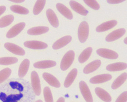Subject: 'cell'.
I'll return each mask as SVG.
<instances>
[{
    "instance_id": "cell-24",
    "label": "cell",
    "mask_w": 127,
    "mask_h": 102,
    "mask_svg": "<svg viewBox=\"0 0 127 102\" xmlns=\"http://www.w3.org/2000/svg\"><path fill=\"white\" fill-rule=\"evenodd\" d=\"M77 75V69L74 68L72 70L67 76L64 83V86L65 88H69L71 85Z\"/></svg>"
},
{
    "instance_id": "cell-23",
    "label": "cell",
    "mask_w": 127,
    "mask_h": 102,
    "mask_svg": "<svg viewBox=\"0 0 127 102\" xmlns=\"http://www.w3.org/2000/svg\"><path fill=\"white\" fill-rule=\"evenodd\" d=\"M49 30L46 27H32L28 30L27 33L31 35H39L45 33Z\"/></svg>"
},
{
    "instance_id": "cell-28",
    "label": "cell",
    "mask_w": 127,
    "mask_h": 102,
    "mask_svg": "<svg viewBox=\"0 0 127 102\" xmlns=\"http://www.w3.org/2000/svg\"><path fill=\"white\" fill-rule=\"evenodd\" d=\"M46 0H37L35 3L33 9V13L37 15L42 11L45 6Z\"/></svg>"
},
{
    "instance_id": "cell-34",
    "label": "cell",
    "mask_w": 127,
    "mask_h": 102,
    "mask_svg": "<svg viewBox=\"0 0 127 102\" xmlns=\"http://www.w3.org/2000/svg\"><path fill=\"white\" fill-rule=\"evenodd\" d=\"M127 92H125L120 95L115 102H127Z\"/></svg>"
},
{
    "instance_id": "cell-31",
    "label": "cell",
    "mask_w": 127,
    "mask_h": 102,
    "mask_svg": "<svg viewBox=\"0 0 127 102\" xmlns=\"http://www.w3.org/2000/svg\"><path fill=\"white\" fill-rule=\"evenodd\" d=\"M11 70L9 68H5L0 71V84L7 79L11 75Z\"/></svg>"
},
{
    "instance_id": "cell-26",
    "label": "cell",
    "mask_w": 127,
    "mask_h": 102,
    "mask_svg": "<svg viewBox=\"0 0 127 102\" xmlns=\"http://www.w3.org/2000/svg\"><path fill=\"white\" fill-rule=\"evenodd\" d=\"M92 52V48L91 47H89L85 49L84 51H83L79 57V62L82 63L86 62L90 57Z\"/></svg>"
},
{
    "instance_id": "cell-14",
    "label": "cell",
    "mask_w": 127,
    "mask_h": 102,
    "mask_svg": "<svg viewBox=\"0 0 127 102\" xmlns=\"http://www.w3.org/2000/svg\"><path fill=\"white\" fill-rule=\"evenodd\" d=\"M112 76L109 74H103L96 76L90 79V83L93 84L103 83L111 80Z\"/></svg>"
},
{
    "instance_id": "cell-35",
    "label": "cell",
    "mask_w": 127,
    "mask_h": 102,
    "mask_svg": "<svg viewBox=\"0 0 127 102\" xmlns=\"http://www.w3.org/2000/svg\"><path fill=\"white\" fill-rule=\"evenodd\" d=\"M125 0H108L107 2L110 4H119V3L122 2Z\"/></svg>"
},
{
    "instance_id": "cell-33",
    "label": "cell",
    "mask_w": 127,
    "mask_h": 102,
    "mask_svg": "<svg viewBox=\"0 0 127 102\" xmlns=\"http://www.w3.org/2000/svg\"><path fill=\"white\" fill-rule=\"evenodd\" d=\"M84 2L91 8H93V9L97 10L100 8L99 5L96 0H85Z\"/></svg>"
},
{
    "instance_id": "cell-8",
    "label": "cell",
    "mask_w": 127,
    "mask_h": 102,
    "mask_svg": "<svg viewBox=\"0 0 127 102\" xmlns=\"http://www.w3.org/2000/svg\"><path fill=\"white\" fill-rule=\"evenodd\" d=\"M25 26L26 24L24 22H21L16 25L8 31L6 35V37L9 38H11L16 37V36L18 35V34L21 32L22 30L24 29Z\"/></svg>"
},
{
    "instance_id": "cell-18",
    "label": "cell",
    "mask_w": 127,
    "mask_h": 102,
    "mask_svg": "<svg viewBox=\"0 0 127 102\" xmlns=\"http://www.w3.org/2000/svg\"><path fill=\"white\" fill-rule=\"evenodd\" d=\"M46 16L50 24L54 27H58V19L52 10L50 9H48L46 11Z\"/></svg>"
},
{
    "instance_id": "cell-19",
    "label": "cell",
    "mask_w": 127,
    "mask_h": 102,
    "mask_svg": "<svg viewBox=\"0 0 127 102\" xmlns=\"http://www.w3.org/2000/svg\"><path fill=\"white\" fill-rule=\"evenodd\" d=\"M56 65V62L51 60H45L34 63V67L37 68L44 69L55 67Z\"/></svg>"
},
{
    "instance_id": "cell-5",
    "label": "cell",
    "mask_w": 127,
    "mask_h": 102,
    "mask_svg": "<svg viewBox=\"0 0 127 102\" xmlns=\"http://www.w3.org/2000/svg\"><path fill=\"white\" fill-rule=\"evenodd\" d=\"M79 88L83 96L87 102H93V98L87 84L84 81L79 83Z\"/></svg>"
},
{
    "instance_id": "cell-20",
    "label": "cell",
    "mask_w": 127,
    "mask_h": 102,
    "mask_svg": "<svg viewBox=\"0 0 127 102\" xmlns=\"http://www.w3.org/2000/svg\"><path fill=\"white\" fill-rule=\"evenodd\" d=\"M56 8L59 12L67 19L71 20L73 18L71 11L66 6L61 3H58L56 5Z\"/></svg>"
},
{
    "instance_id": "cell-39",
    "label": "cell",
    "mask_w": 127,
    "mask_h": 102,
    "mask_svg": "<svg viewBox=\"0 0 127 102\" xmlns=\"http://www.w3.org/2000/svg\"><path fill=\"white\" fill-rule=\"evenodd\" d=\"M35 102H43V101L42 100H37Z\"/></svg>"
},
{
    "instance_id": "cell-29",
    "label": "cell",
    "mask_w": 127,
    "mask_h": 102,
    "mask_svg": "<svg viewBox=\"0 0 127 102\" xmlns=\"http://www.w3.org/2000/svg\"><path fill=\"white\" fill-rule=\"evenodd\" d=\"M18 59L14 57H4L0 58V65H8L16 63Z\"/></svg>"
},
{
    "instance_id": "cell-11",
    "label": "cell",
    "mask_w": 127,
    "mask_h": 102,
    "mask_svg": "<svg viewBox=\"0 0 127 102\" xmlns=\"http://www.w3.org/2000/svg\"><path fill=\"white\" fill-rule=\"evenodd\" d=\"M72 40V37L70 36H66L60 38L58 40L56 41L52 46V48L55 50H57L61 49L64 47L69 44Z\"/></svg>"
},
{
    "instance_id": "cell-1",
    "label": "cell",
    "mask_w": 127,
    "mask_h": 102,
    "mask_svg": "<svg viewBox=\"0 0 127 102\" xmlns=\"http://www.w3.org/2000/svg\"><path fill=\"white\" fill-rule=\"evenodd\" d=\"M33 92L28 81L12 78L0 84V102H33Z\"/></svg>"
},
{
    "instance_id": "cell-3",
    "label": "cell",
    "mask_w": 127,
    "mask_h": 102,
    "mask_svg": "<svg viewBox=\"0 0 127 102\" xmlns=\"http://www.w3.org/2000/svg\"><path fill=\"white\" fill-rule=\"evenodd\" d=\"M89 34V26L86 22H83L79 25L78 28V38L79 41L84 43L87 40Z\"/></svg>"
},
{
    "instance_id": "cell-25",
    "label": "cell",
    "mask_w": 127,
    "mask_h": 102,
    "mask_svg": "<svg viewBox=\"0 0 127 102\" xmlns=\"http://www.w3.org/2000/svg\"><path fill=\"white\" fill-rule=\"evenodd\" d=\"M127 73H125L119 76V77L114 81L112 85V89H113L119 88L122 85L127 79Z\"/></svg>"
},
{
    "instance_id": "cell-27",
    "label": "cell",
    "mask_w": 127,
    "mask_h": 102,
    "mask_svg": "<svg viewBox=\"0 0 127 102\" xmlns=\"http://www.w3.org/2000/svg\"><path fill=\"white\" fill-rule=\"evenodd\" d=\"M14 17L12 15H7L0 19V27L3 28L7 27L13 22Z\"/></svg>"
},
{
    "instance_id": "cell-32",
    "label": "cell",
    "mask_w": 127,
    "mask_h": 102,
    "mask_svg": "<svg viewBox=\"0 0 127 102\" xmlns=\"http://www.w3.org/2000/svg\"><path fill=\"white\" fill-rule=\"evenodd\" d=\"M44 96L45 102H53V96L50 89L46 87L44 89Z\"/></svg>"
},
{
    "instance_id": "cell-4",
    "label": "cell",
    "mask_w": 127,
    "mask_h": 102,
    "mask_svg": "<svg viewBox=\"0 0 127 102\" xmlns=\"http://www.w3.org/2000/svg\"><path fill=\"white\" fill-rule=\"evenodd\" d=\"M32 88L34 94L39 96L41 94V89L40 86V78L37 73L35 71H33L31 74Z\"/></svg>"
},
{
    "instance_id": "cell-13",
    "label": "cell",
    "mask_w": 127,
    "mask_h": 102,
    "mask_svg": "<svg viewBox=\"0 0 127 102\" xmlns=\"http://www.w3.org/2000/svg\"><path fill=\"white\" fill-rule=\"evenodd\" d=\"M43 77L46 82H47L50 86L55 88H60L61 87V83L58 79L54 76L48 73H44L43 74Z\"/></svg>"
},
{
    "instance_id": "cell-38",
    "label": "cell",
    "mask_w": 127,
    "mask_h": 102,
    "mask_svg": "<svg viewBox=\"0 0 127 102\" xmlns=\"http://www.w3.org/2000/svg\"><path fill=\"white\" fill-rule=\"evenodd\" d=\"M64 101H65L63 97H61L60 99H59L56 102H64Z\"/></svg>"
},
{
    "instance_id": "cell-12",
    "label": "cell",
    "mask_w": 127,
    "mask_h": 102,
    "mask_svg": "<svg viewBox=\"0 0 127 102\" xmlns=\"http://www.w3.org/2000/svg\"><path fill=\"white\" fill-rule=\"evenodd\" d=\"M69 4L73 10L81 15L86 16L88 13V11L83 5L75 1H70Z\"/></svg>"
},
{
    "instance_id": "cell-15",
    "label": "cell",
    "mask_w": 127,
    "mask_h": 102,
    "mask_svg": "<svg viewBox=\"0 0 127 102\" xmlns=\"http://www.w3.org/2000/svg\"><path fill=\"white\" fill-rule=\"evenodd\" d=\"M117 24V22L116 20H111L104 22L97 27L96 31L98 32H105L113 28Z\"/></svg>"
},
{
    "instance_id": "cell-21",
    "label": "cell",
    "mask_w": 127,
    "mask_h": 102,
    "mask_svg": "<svg viewBox=\"0 0 127 102\" xmlns=\"http://www.w3.org/2000/svg\"><path fill=\"white\" fill-rule=\"evenodd\" d=\"M30 61L28 59H25L21 62L18 71L19 77L20 78L24 77L27 74L30 66Z\"/></svg>"
},
{
    "instance_id": "cell-17",
    "label": "cell",
    "mask_w": 127,
    "mask_h": 102,
    "mask_svg": "<svg viewBox=\"0 0 127 102\" xmlns=\"http://www.w3.org/2000/svg\"><path fill=\"white\" fill-rule=\"evenodd\" d=\"M96 94L97 95L101 100L105 102H110L111 101V96L108 92L100 88H96L95 89Z\"/></svg>"
},
{
    "instance_id": "cell-2",
    "label": "cell",
    "mask_w": 127,
    "mask_h": 102,
    "mask_svg": "<svg viewBox=\"0 0 127 102\" xmlns=\"http://www.w3.org/2000/svg\"><path fill=\"white\" fill-rule=\"evenodd\" d=\"M74 52L72 50L68 51L64 55L61 63V70L65 71L69 68L74 60Z\"/></svg>"
},
{
    "instance_id": "cell-37",
    "label": "cell",
    "mask_w": 127,
    "mask_h": 102,
    "mask_svg": "<svg viewBox=\"0 0 127 102\" xmlns=\"http://www.w3.org/2000/svg\"><path fill=\"white\" fill-rule=\"evenodd\" d=\"M10 1L11 2H13L15 3H21L24 2V0H10Z\"/></svg>"
},
{
    "instance_id": "cell-9",
    "label": "cell",
    "mask_w": 127,
    "mask_h": 102,
    "mask_svg": "<svg viewBox=\"0 0 127 102\" xmlns=\"http://www.w3.org/2000/svg\"><path fill=\"white\" fill-rule=\"evenodd\" d=\"M126 30L124 28H120L111 32L106 38V41L108 42L116 40L125 35Z\"/></svg>"
},
{
    "instance_id": "cell-10",
    "label": "cell",
    "mask_w": 127,
    "mask_h": 102,
    "mask_svg": "<svg viewBox=\"0 0 127 102\" xmlns=\"http://www.w3.org/2000/svg\"><path fill=\"white\" fill-rule=\"evenodd\" d=\"M4 46L7 50L14 54L20 56H23L25 54V51L23 49L13 43H5Z\"/></svg>"
},
{
    "instance_id": "cell-6",
    "label": "cell",
    "mask_w": 127,
    "mask_h": 102,
    "mask_svg": "<svg viewBox=\"0 0 127 102\" xmlns=\"http://www.w3.org/2000/svg\"><path fill=\"white\" fill-rule=\"evenodd\" d=\"M96 51L99 56L107 59H117L119 56L116 52L108 49H98Z\"/></svg>"
},
{
    "instance_id": "cell-36",
    "label": "cell",
    "mask_w": 127,
    "mask_h": 102,
    "mask_svg": "<svg viewBox=\"0 0 127 102\" xmlns=\"http://www.w3.org/2000/svg\"><path fill=\"white\" fill-rule=\"evenodd\" d=\"M5 10H6V8L5 6H0V16L2 15L5 11Z\"/></svg>"
},
{
    "instance_id": "cell-7",
    "label": "cell",
    "mask_w": 127,
    "mask_h": 102,
    "mask_svg": "<svg viewBox=\"0 0 127 102\" xmlns=\"http://www.w3.org/2000/svg\"><path fill=\"white\" fill-rule=\"evenodd\" d=\"M24 46L33 49H46L48 45L46 43L37 41H29L25 42Z\"/></svg>"
},
{
    "instance_id": "cell-16",
    "label": "cell",
    "mask_w": 127,
    "mask_h": 102,
    "mask_svg": "<svg viewBox=\"0 0 127 102\" xmlns=\"http://www.w3.org/2000/svg\"><path fill=\"white\" fill-rule=\"evenodd\" d=\"M101 62L99 60H96L91 62L89 64L86 66L84 68L83 72L85 74H89L92 73L97 70L100 66Z\"/></svg>"
},
{
    "instance_id": "cell-30",
    "label": "cell",
    "mask_w": 127,
    "mask_h": 102,
    "mask_svg": "<svg viewBox=\"0 0 127 102\" xmlns=\"http://www.w3.org/2000/svg\"><path fill=\"white\" fill-rule=\"evenodd\" d=\"M11 10L16 13L26 15L29 13V11L27 8L19 5H13L10 7Z\"/></svg>"
},
{
    "instance_id": "cell-22",
    "label": "cell",
    "mask_w": 127,
    "mask_h": 102,
    "mask_svg": "<svg viewBox=\"0 0 127 102\" xmlns=\"http://www.w3.org/2000/svg\"><path fill=\"white\" fill-rule=\"evenodd\" d=\"M127 67V64L126 63L117 62L107 66L106 67V69L110 72H114L125 70L126 69Z\"/></svg>"
}]
</instances>
